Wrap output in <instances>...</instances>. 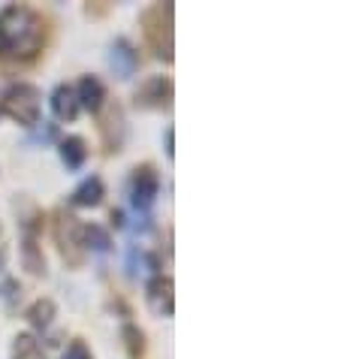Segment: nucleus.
I'll return each instance as SVG.
<instances>
[{
  "label": "nucleus",
  "instance_id": "nucleus-2",
  "mask_svg": "<svg viewBox=\"0 0 338 359\" xmlns=\"http://www.w3.org/2000/svg\"><path fill=\"white\" fill-rule=\"evenodd\" d=\"M142 25V36L148 48L154 52L157 61L173 64V52H175V6L173 4H151L139 15Z\"/></svg>",
  "mask_w": 338,
  "mask_h": 359
},
{
  "label": "nucleus",
  "instance_id": "nucleus-8",
  "mask_svg": "<svg viewBox=\"0 0 338 359\" xmlns=\"http://www.w3.org/2000/svg\"><path fill=\"white\" fill-rule=\"evenodd\" d=\"M145 299H148V308H151L157 317H173V311H175V284H173V278L157 272L151 281L145 284Z\"/></svg>",
  "mask_w": 338,
  "mask_h": 359
},
{
  "label": "nucleus",
  "instance_id": "nucleus-9",
  "mask_svg": "<svg viewBox=\"0 0 338 359\" xmlns=\"http://www.w3.org/2000/svg\"><path fill=\"white\" fill-rule=\"evenodd\" d=\"M73 91H76V100H79V109H85V112H91V115H100V109L106 106V88H103L100 79L82 76Z\"/></svg>",
  "mask_w": 338,
  "mask_h": 359
},
{
  "label": "nucleus",
  "instance_id": "nucleus-16",
  "mask_svg": "<svg viewBox=\"0 0 338 359\" xmlns=\"http://www.w3.org/2000/svg\"><path fill=\"white\" fill-rule=\"evenodd\" d=\"M82 238H85V251H97V254H106L112 248V238L100 224H88L82 226Z\"/></svg>",
  "mask_w": 338,
  "mask_h": 359
},
{
  "label": "nucleus",
  "instance_id": "nucleus-15",
  "mask_svg": "<svg viewBox=\"0 0 338 359\" xmlns=\"http://www.w3.org/2000/svg\"><path fill=\"white\" fill-rule=\"evenodd\" d=\"M121 338H124V351L130 359H142L145 356V332L136 323H124L121 326Z\"/></svg>",
  "mask_w": 338,
  "mask_h": 359
},
{
  "label": "nucleus",
  "instance_id": "nucleus-6",
  "mask_svg": "<svg viewBox=\"0 0 338 359\" xmlns=\"http://www.w3.org/2000/svg\"><path fill=\"white\" fill-rule=\"evenodd\" d=\"M133 103L139 109H154V112L169 109V106H173V79H169V76H151V79H145V82L136 88Z\"/></svg>",
  "mask_w": 338,
  "mask_h": 359
},
{
  "label": "nucleus",
  "instance_id": "nucleus-10",
  "mask_svg": "<svg viewBox=\"0 0 338 359\" xmlns=\"http://www.w3.org/2000/svg\"><path fill=\"white\" fill-rule=\"evenodd\" d=\"M109 67H112V73L118 79H130L139 67V55L136 48L130 46V39H115L112 43V52H109Z\"/></svg>",
  "mask_w": 338,
  "mask_h": 359
},
{
  "label": "nucleus",
  "instance_id": "nucleus-5",
  "mask_svg": "<svg viewBox=\"0 0 338 359\" xmlns=\"http://www.w3.org/2000/svg\"><path fill=\"white\" fill-rule=\"evenodd\" d=\"M157 194H161V175L151 163H139L130 175V203L139 212H148L154 205Z\"/></svg>",
  "mask_w": 338,
  "mask_h": 359
},
{
  "label": "nucleus",
  "instance_id": "nucleus-7",
  "mask_svg": "<svg viewBox=\"0 0 338 359\" xmlns=\"http://www.w3.org/2000/svg\"><path fill=\"white\" fill-rule=\"evenodd\" d=\"M100 136H103V151L106 154H118L124 148L127 118H124V109L118 103H109V109L100 115Z\"/></svg>",
  "mask_w": 338,
  "mask_h": 359
},
{
  "label": "nucleus",
  "instance_id": "nucleus-22",
  "mask_svg": "<svg viewBox=\"0 0 338 359\" xmlns=\"http://www.w3.org/2000/svg\"><path fill=\"white\" fill-rule=\"evenodd\" d=\"M4 269H6V248L0 245V272H4Z\"/></svg>",
  "mask_w": 338,
  "mask_h": 359
},
{
  "label": "nucleus",
  "instance_id": "nucleus-20",
  "mask_svg": "<svg viewBox=\"0 0 338 359\" xmlns=\"http://www.w3.org/2000/svg\"><path fill=\"white\" fill-rule=\"evenodd\" d=\"M166 157H169V161L175 157V130H173V127H166Z\"/></svg>",
  "mask_w": 338,
  "mask_h": 359
},
{
  "label": "nucleus",
  "instance_id": "nucleus-18",
  "mask_svg": "<svg viewBox=\"0 0 338 359\" xmlns=\"http://www.w3.org/2000/svg\"><path fill=\"white\" fill-rule=\"evenodd\" d=\"M64 359H94V356H91V351H88V344L82 341V338H73L69 347H67V353H64Z\"/></svg>",
  "mask_w": 338,
  "mask_h": 359
},
{
  "label": "nucleus",
  "instance_id": "nucleus-17",
  "mask_svg": "<svg viewBox=\"0 0 338 359\" xmlns=\"http://www.w3.org/2000/svg\"><path fill=\"white\" fill-rule=\"evenodd\" d=\"M13 359H46L43 353V344L36 341L34 335H15V341H13Z\"/></svg>",
  "mask_w": 338,
  "mask_h": 359
},
{
  "label": "nucleus",
  "instance_id": "nucleus-21",
  "mask_svg": "<svg viewBox=\"0 0 338 359\" xmlns=\"http://www.w3.org/2000/svg\"><path fill=\"white\" fill-rule=\"evenodd\" d=\"M109 221H112V226L121 229L124 226V212H121V208H112V212H109Z\"/></svg>",
  "mask_w": 338,
  "mask_h": 359
},
{
  "label": "nucleus",
  "instance_id": "nucleus-13",
  "mask_svg": "<svg viewBox=\"0 0 338 359\" xmlns=\"http://www.w3.org/2000/svg\"><path fill=\"white\" fill-rule=\"evenodd\" d=\"M58 151H61V161H64L67 169H82V163L88 161V145H85L82 136H67V139H61Z\"/></svg>",
  "mask_w": 338,
  "mask_h": 359
},
{
  "label": "nucleus",
  "instance_id": "nucleus-19",
  "mask_svg": "<svg viewBox=\"0 0 338 359\" xmlns=\"http://www.w3.org/2000/svg\"><path fill=\"white\" fill-rule=\"evenodd\" d=\"M15 296H22V284L18 281H4L0 284V299H4V302H13Z\"/></svg>",
  "mask_w": 338,
  "mask_h": 359
},
{
  "label": "nucleus",
  "instance_id": "nucleus-14",
  "mask_svg": "<svg viewBox=\"0 0 338 359\" xmlns=\"http://www.w3.org/2000/svg\"><path fill=\"white\" fill-rule=\"evenodd\" d=\"M55 314H58V308H55L52 299H36V302H31V308L25 311L27 323H31L34 329H48L55 320Z\"/></svg>",
  "mask_w": 338,
  "mask_h": 359
},
{
  "label": "nucleus",
  "instance_id": "nucleus-11",
  "mask_svg": "<svg viewBox=\"0 0 338 359\" xmlns=\"http://www.w3.org/2000/svg\"><path fill=\"white\" fill-rule=\"evenodd\" d=\"M103 196H106V184H103V178L88 175L85 182L79 184L73 194H69V205H76V208H97V205L103 203Z\"/></svg>",
  "mask_w": 338,
  "mask_h": 359
},
{
  "label": "nucleus",
  "instance_id": "nucleus-3",
  "mask_svg": "<svg viewBox=\"0 0 338 359\" xmlns=\"http://www.w3.org/2000/svg\"><path fill=\"white\" fill-rule=\"evenodd\" d=\"M52 236H55V245H58V254L69 269H82L85 263V238H82V224L73 212L67 208H58L55 212V221H52Z\"/></svg>",
  "mask_w": 338,
  "mask_h": 359
},
{
  "label": "nucleus",
  "instance_id": "nucleus-1",
  "mask_svg": "<svg viewBox=\"0 0 338 359\" xmlns=\"http://www.w3.org/2000/svg\"><path fill=\"white\" fill-rule=\"evenodd\" d=\"M46 18L34 6L9 4L0 9V57L6 61H34L46 46Z\"/></svg>",
  "mask_w": 338,
  "mask_h": 359
},
{
  "label": "nucleus",
  "instance_id": "nucleus-4",
  "mask_svg": "<svg viewBox=\"0 0 338 359\" xmlns=\"http://www.w3.org/2000/svg\"><path fill=\"white\" fill-rule=\"evenodd\" d=\"M0 112L22 127L39 124V91L31 82H13L0 97Z\"/></svg>",
  "mask_w": 338,
  "mask_h": 359
},
{
  "label": "nucleus",
  "instance_id": "nucleus-12",
  "mask_svg": "<svg viewBox=\"0 0 338 359\" xmlns=\"http://www.w3.org/2000/svg\"><path fill=\"white\" fill-rule=\"evenodd\" d=\"M52 112H55V118L58 121H76L79 118V100H76V91H73V85H58L55 91H52Z\"/></svg>",
  "mask_w": 338,
  "mask_h": 359
}]
</instances>
